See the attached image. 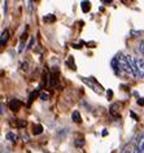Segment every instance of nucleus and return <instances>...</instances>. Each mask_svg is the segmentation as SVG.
<instances>
[{"instance_id":"4468645a","label":"nucleus","mask_w":144,"mask_h":153,"mask_svg":"<svg viewBox=\"0 0 144 153\" xmlns=\"http://www.w3.org/2000/svg\"><path fill=\"white\" fill-rule=\"evenodd\" d=\"M66 65L71 69V70H75V64H74V60H73V57H71V56L66 60Z\"/></svg>"},{"instance_id":"dca6fc26","label":"nucleus","mask_w":144,"mask_h":153,"mask_svg":"<svg viewBox=\"0 0 144 153\" xmlns=\"http://www.w3.org/2000/svg\"><path fill=\"white\" fill-rule=\"evenodd\" d=\"M35 96H38V91H34L33 94H30V97H29V102H27V105L30 106L31 105V102H33V100L35 99Z\"/></svg>"},{"instance_id":"f03ea898","label":"nucleus","mask_w":144,"mask_h":153,"mask_svg":"<svg viewBox=\"0 0 144 153\" xmlns=\"http://www.w3.org/2000/svg\"><path fill=\"white\" fill-rule=\"evenodd\" d=\"M111 66L112 69L116 71V74H118V73L121 71V62H120V56H116L113 57L112 61H111Z\"/></svg>"},{"instance_id":"4be33fe9","label":"nucleus","mask_w":144,"mask_h":153,"mask_svg":"<svg viewBox=\"0 0 144 153\" xmlns=\"http://www.w3.org/2000/svg\"><path fill=\"white\" fill-rule=\"evenodd\" d=\"M138 104L142 105V106H144V97H139V99H138Z\"/></svg>"},{"instance_id":"b1692460","label":"nucleus","mask_w":144,"mask_h":153,"mask_svg":"<svg viewBox=\"0 0 144 153\" xmlns=\"http://www.w3.org/2000/svg\"><path fill=\"white\" fill-rule=\"evenodd\" d=\"M107 134H108L107 130H103V136H105V135H107Z\"/></svg>"},{"instance_id":"423d86ee","label":"nucleus","mask_w":144,"mask_h":153,"mask_svg":"<svg viewBox=\"0 0 144 153\" xmlns=\"http://www.w3.org/2000/svg\"><path fill=\"white\" fill-rule=\"evenodd\" d=\"M71 118H73V122H75V123H81V122H82L81 113H79L78 110H74L73 114H71Z\"/></svg>"},{"instance_id":"f8f14e48","label":"nucleus","mask_w":144,"mask_h":153,"mask_svg":"<svg viewBox=\"0 0 144 153\" xmlns=\"http://www.w3.org/2000/svg\"><path fill=\"white\" fill-rule=\"evenodd\" d=\"M140 151V153H143L144 152V136H142L139 139V141H138V147H136Z\"/></svg>"},{"instance_id":"ddd939ff","label":"nucleus","mask_w":144,"mask_h":153,"mask_svg":"<svg viewBox=\"0 0 144 153\" xmlns=\"http://www.w3.org/2000/svg\"><path fill=\"white\" fill-rule=\"evenodd\" d=\"M74 145L75 147H78V148H82L83 145H85V140H83V137H77L74 141Z\"/></svg>"},{"instance_id":"f3484780","label":"nucleus","mask_w":144,"mask_h":153,"mask_svg":"<svg viewBox=\"0 0 144 153\" xmlns=\"http://www.w3.org/2000/svg\"><path fill=\"white\" fill-rule=\"evenodd\" d=\"M139 51L144 55V40H140V43H139Z\"/></svg>"},{"instance_id":"9b49d317","label":"nucleus","mask_w":144,"mask_h":153,"mask_svg":"<svg viewBox=\"0 0 144 153\" xmlns=\"http://www.w3.org/2000/svg\"><path fill=\"white\" fill-rule=\"evenodd\" d=\"M43 21L47 22V24H48V22L51 24V22H55L56 21V17H55V14H47V16L43 17Z\"/></svg>"},{"instance_id":"2eb2a0df","label":"nucleus","mask_w":144,"mask_h":153,"mask_svg":"<svg viewBox=\"0 0 144 153\" xmlns=\"http://www.w3.org/2000/svg\"><path fill=\"white\" fill-rule=\"evenodd\" d=\"M50 92H47V91H43V92H40V95H39V97L42 99V100H48L50 99Z\"/></svg>"},{"instance_id":"6ab92c4d","label":"nucleus","mask_w":144,"mask_h":153,"mask_svg":"<svg viewBox=\"0 0 144 153\" xmlns=\"http://www.w3.org/2000/svg\"><path fill=\"white\" fill-rule=\"evenodd\" d=\"M107 96H108V100H111L112 96H113V91L112 90H108L107 91Z\"/></svg>"},{"instance_id":"20e7f679","label":"nucleus","mask_w":144,"mask_h":153,"mask_svg":"<svg viewBox=\"0 0 144 153\" xmlns=\"http://www.w3.org/2000/svg\"><path fill=\"white\" fill-rule=\"evenodd\" d=\"M21 101L20 100H16V99H13V100H10L9 101V104H8V106L10 108V110H13V112H17L18 109L21 108Z\"/></svg>"},{"instance_id":"a211bd4d","label":"nucleus","mask_w":144,"mask_h":153,"mask_svg":"<svg viewBox=\"0 0 144 153\" xmlns=\"http://www.w3.org/2000/svg\"><path fill=\"white\" fill-rule=\"evenodd\" d=\"M25 122L24 121H17V126H18V127H20V128H22V127H25Z\"/></svg>"},{"instance_id":"5701e85b","label":"nucleus","mask_w":144,"mask_h":153,"mask_svg":"<svg viewBox=\"0 0 144 153\" xmlns=\"http://www.w3.org/2000/svg\"><path fill=\"white\" fill-rule=\"evenodd\" d=\"M130 114H131L132 117H134V120H138V116H136V114H135L134 112H130Z\"/></svg>"},{"instance_id":"7ed1b4c3","label":"nucleus","mask_w":144,"mask_h":153,"mask_svg":"<svg viewBox=\"0 0 144 153\" xmlns=\"http://www.w3.org/2000/svg\"><path fill=\"white\" fill-rule=\"evenodd\" d=\"M126 60H127V64L131 69V73H132V76H138V70H136V65H135V59H132L131 56H126Z\"/></svg>"},{"instance_id":"0eeeda50","label":"nucleus","mask_w":144,"mask_h":153,"mask_svg":"<svg viewBox=\"0 0 144 153\" xmlns=\"http://www.w3.org/2000/svg\"><path fill=\"white\" fill-rule=\"evenodd\" d=\"M5 139H8L9 141H12V143H16L17 141V135L14 132H7L5 134Z\"/></svg>"},{"instance_id":"6e6552de","label":"nucleus","mask_w":144,"mask_h":153,"mask_svg":"<svg viewBox=\"0 0 144 153\" xmlns=\"http://www.w3.org/2000/svg\"><path fill=\"white\" fill-rule=\"evenodd\" d=\"M42 132H43V126L42 125H35L34 126V130H33L34 135H40Z\"/></svg>"},{"instance_id":"aec40b11","label":"nucleus","mask_w":144,"mask_h":153,"mask_svg":"<svg viewBox=\"0 0 144 153\" xmlns=\"http://www.w3.org/2000/svg\"><path fill=\"white\" fill-rule=\"evenodd\" d=\"M130 34H131L132 36H139V35H140V31H135V30H131Z\"/></svg>"},{"instance_id":"1a4fd4ad","label":"nucleus","mask_w":144,"mask_h":153,"mask_svg":"<svg viewBox=\"0 0 144 153\" xmlns=\"http://www.w3.org/2000/svg\"><path fill=\"white\" fill-rule=\"evenodd\" d=\"M81 8H82V10L85 13H87L88 10L91 9V5H90V1H82L81 3Z\"/></svg>"},{"instance_id":"39448f33","label":"nucleus","mask_w":144,"mask_h":153,"mask_svg":"<svg viewBox=\"0 0 144 153\" xmlns=\"http://www.w3.org/2000/svg\"><path fill=\"white\" fill-rule=\"evenodd\" d=\"M8 38H9V31L5 29L4 31L1 33V38H0V43H1V45H5V43L8 42Z\"/></svg>"},{"instance_id":"f257e3e1","label":"nucleus","mask_w":144,"mask_h":153,"mask_svg":"<svg viewBox=\"0 0 144 153\" xmlns=\"http://www.w3.org/2000/svg\"><path fill=\"white\" fill-rule=\"evenodd\" d=\"M135 65H136V70H138V76H144V60L138 57L135 59Z\"/></svg>"},{"instance_id":"412c9836","label":"nucleus","mask_w":144,"mask_h":153,"mask_svg":"<svg viewBox=\"0 0 144 153\" xmlns=\"http://www.w3.org/2000/svg\"><path fill=\"white\" fill-rule=\"evenodd\" d=\"M34 38H31V39H30V43H29V45H27V49H30V48H33L34 47Z\"/></svg>"},{"instance_id":"9d476101","label":"nucleus","mask_w":144,"mask_h":153,"mask_svg":"<svg viewBox=\"0 0 144 153\" xmlns=\"http://www.w3.org/2000/svg\"><path fill=\"white\" fill-rule=\"evenodd\" d=\"M120 104H113L112 106H111V109H109V112H111V114H113L114 117H118V113H117V110H118L120 108Z\"/></svg>"}]
</instances>
